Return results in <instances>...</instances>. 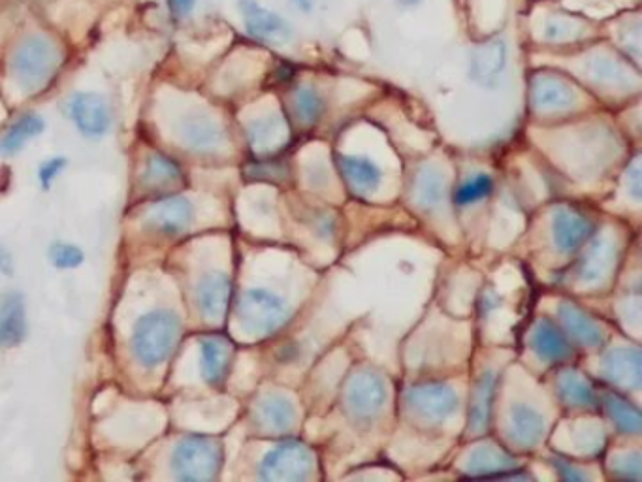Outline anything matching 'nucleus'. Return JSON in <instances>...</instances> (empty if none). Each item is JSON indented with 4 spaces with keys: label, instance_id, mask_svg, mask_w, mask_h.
Wrapping results in <instances>:
<instances>
[{
    "label": "nucleus",
    "instance_id": "f257e3e1",
    "mask_svg": "<svg viewBox=\"0 0 642 482\" xmlns=\"http://www.w3.org/2000/svg\"><path fill=\"white\" fill-rule=\"evenodd\" d=\"M181 338V322L176 313L157 309L140 317L130 338V349L134 358L145 370L162 366L174 351Z\"/></svg>",
    "mask_w": 642,
    "mask_h": 482
},
{
    "label": "nucleus",
    "instance_id": "f03ea898",
    "mask_svg": "<svg viewBox=\"0 0 642 482\" xmlns=\"http://www.w3.org/2000/svg\"><path fill=\"white\" fill-rule=\"evenodd\" d=\"M63 61L59 46L46 34H29L12 57V76L25 93L42 91L55 78Z\"/></svg>",
    "mask_w": 642,
    "mask_h": 482
},
{
    "label": "nucleus",
    "instance_id": "7ed1b4c3",
    "mask_svg": "<svg viewBox=\"0 0 642 482\" xmlns=\"http://www.w3.org/2000/svg\"><path fill=\"white\" fill-rule=\"evenodd\" d=\"M223 464V447L206 435L181 439L172 454V469L179 481H211Z\"/></svg>",
    "mask_w": 642,
    "mask_h": 482
},
{
    "label": "nucleus",
    "instance_id": "20e7f679",
    "mask_svg": "<svg viewBox=\"0 0 642 482\" xmlns=\"http://www.w3.org/2000/svg\"><path fill=\"white\" fill-rule=\"evenodd\" d=\"M238 315L249 334L268 336L287 319V306L268 290H247L238 304Z\"/></svg>",
    "mask_w": 642,
    "mask_h": 482
},
{
    "label": "nucleus",
    "instance_id": "39448f33",
    "mask_svg": "<svg viewBox=\"0 0 642 482\" xmlns=\"http://www.w3.org/2000/svg\"><path fill=\"white\" fill-rule=\"evenodd\" d=\"M245 31L264 44L285 46L292 40V27L285 17L260 6L257 0H240Z\"/></svg>",
    "mask_w": 642,
    "mask_h": 482
},
{
    "label": "nucleus",
    "instance_id": "423d86ee",
    "mask_svg": "<svg viewBox=\"0 0 642 482\" xmlns=\"http://www.w3.org/2000/svg\"><path fill=\"white\" fill-rule=\"evenodd\" d=\"M194 219V206L185 196H164L145 211L144 226L162 236H176L187 230Z\"/></svg>",
    "mask_w": 642,
    "mask_h": 482
},
{
    "label": "nucleus",
    "instance_id": "0eeeda50",
    "mask_svg": "<svg viewBox=\"0 0 642 482\" xmlns=\"http://www.w3.org/2000/svg\"><path fill=\"white\" fill-rule=\"evenodd\" d=\"M311 466L313 458L309 450L298 443H285L264 458L260 475L270 481H296L307 477Z\"/></svg>",
    "mask_w": 642,
    "mask_h": 482
},
{
    "label": "nucleus",
    "instance_id": "6e6552de",
    "mask_svg": "<svg viewBox=\"0 0 642 482\" xmlns=\"http://www.w3.org/2000/svg\"><path fill=\"white\" fill-rule=\"evenodd\" d=\"M68 113L81 134L100 138L112 127V112L97 93H76L68 102Z\"/></svg>",
    "mask_w": 642,
    "mask_h": 482
},
{
    "label": "nucleus",
    "instance_id": "1a4fd4ad",
    "mask_svg": "<svg viewBox=\"0 0 642 482\" xmlns=\"http://www.w3.org/2000/svg\"><path fill=\"white\" fill-rule=\"evenodd\" d=\"M507 63V46L503 40H488L471 55V76L482 85L499 80Z\"/></svg>",
    "mask_w": 642,
    "mask_h": 482
},
{
    "label": "nucleus",
    "instance_id": "9d476101",
    "mask_svg": "<svg viewBox=\"0 0 642 482\" xmlns=\"http://www.w3.org/2000/svg\"><path fill=\"white\" fill-rule=\"evenodd\" d=\"M181 138L194 151L206 153V151H213V149L221 147V144L225 142V132L219 127V123L209 119L208 115L194 113V115L183 119Z\"/></svg>",
    "mask_w": 642,
    "mask_h": 482
},
{
    "label": "nucleus",
    "instance_id": "9b49d317",
    "mask_svg": "<svg viewBox=\"0 0 642 482\" xmlns=\"http://www.w3.org/2000/svg\"><path fill=\"white\" fill-rule=\"evenodd\" d=\"M202 353V375L209 385H221L230 370L232 343L223 336H208L200 343Z\"/></svg>",
    "mask_w": 642,
    "mask_h": 482
},
{
    "label": "nucleus",
    "instance_id": "f8f14e48",
    "mask_svg": "<svg viewBox=\"0 0 642 482\" xmlns=\"http://www.w3.org/2000/svg\"><path fill=\"white\" fill-rule=\"evenodd\" d=\"M232 298V281L225 274H209L198 285V306L206 319H221Z\"/></svg>",
    "mask_w": 642,
    "mask_h": 482
},
{
    "label": "nucleus",
    "instance_id": "ddd939ff",
    "mask_svg": "<svg viewBox=\"0 0 642 482\" xmlns=\"http://www.w3.org/2000/svg\"><path fill=\"white\" fill-rule=\"evenodd\" d=\"M456 402V394L443 385L418 386L409 394L411 407L426 418L449 417Z\"/></svg>",
    "mask_w": 642,
    "mask_h": 482
},
{
    "label": "nucleus",
    "instance_id": "4468645a",
    "mask_svg": "<svg viewBox=\"0 0 642 482\" xmlns=\"http://www.w3.org/2000/svg\"><path fill=\"white\" fill-rule=\"evenodd\" d=\"M385 402V386L373 375H360L349 390V405L358 417H370Z\"/></svg>",
    "mask_w": 642,
    "mask_h": 482
},
{
    "label": "nucleus",
    "instance_id": "2eb2a0df",
    "mask_svg": "<svg viewBox=\"0 0 642 482\" xmlns=\"http://www.w3.org/2000/svg\"><path fill=\"white\" fill-rule=\"evenodd\" d=\"M27 332L25 306L19 294H8L0 304V347H14Z\"/></svg>",
    "mask_w": 642,
    "mask_h": 482
},
{
    "label": "nucleus",
    "instance_id": "dca6fc26",
    "mask_svg": "<svg viewBox=\"0 0 642 482\" xmlns=\"http://www.w3.org/2000/svg\"><path fill=\"white\" fill-rule=\"evenodd\" d=\"M575 91L554 76H539L533 81V104L541 110H563L575 102Z\"/></svg>",
    "mask_w": 642,
    "mask_h": 482
},
{
    "label": "nucleus",
    "instance_id": "f3484780",
    "mask_svg": "<svg viewBox=\"0 0 642 482\" xmlns=\"http://www.w3.org/2000/svg\"><path fill=\"white\" fill-rule=\"evenodd\" d=\"M46 129V123L40 115L27 113L12 125L2 138H0V155L12 157L19 153L33 138L40 136Z\"/></svg>",
    "mask_w": 642,
    "mask_h": 482
},
{
    "label": "nucleus",
    "instance_id": "a211bd4d",
    "mask_svg": "<svg viewBox=\"0 0 642 482\" xmlns=\"http://www.w3.org/2000/svg\"><path fill=\"white\" fill-rule=\"evenodd\" d=\"M181 177L183 174L176 161H172L170 157H164L161 153H153L145 164L142 183L149 191H166L179 185Z\"/></svg>",
    "mask_w": 642,
    "mask_h": 482
},
{
    "label": "nucleus",
    "instance_id": "6ab92c4d",
    "mask_svg": "<svg viewBox=\"0 0 642 482\" xmlns=\"http://www.w3.org/2000/svg\"><path fill=\"white\" fill-rule=\"evenodd\" d=\"M339 168L354 191H360V193H370L381 181L379 168L362 157H341Z\"/></svg>",
    "mask_w": 642,
    "mask_h": 482
},
{
    "label": "nucleus",
    "instance_id": "aec40b11",
    "mask_svg": "<svg viewBox=\"0 0 642 482\" xmlns=\"http://www.w3.org/2000/svg\"><path fill=\"white\" fill-rule=\"evenodd\" d=\"M556 240L563 251L577 249L582 241L592 234V225L586 217L578 215L575 211H562L556 217Z\"/></svg>",
    "mask_w": 642,
    "mask_h": 482
},
{
    "label": "nucleus",
    "instance_id": "412c9836",
    "mask_svg": "<svg viewBox=\"0 0 642 482\" xmlns=\"http://www.w3.org/2000/svg\"><path fill=\"white\" fill-rule=\"evenodd\" d=\"M545 434V422L535 411L528 407H516L513 411L514 441L522 447H531L539 443Z\"/></svg>",
    "mask_w": 642,
    "mask_h": 482
},
{
    "label": "nucleus",
    "instance_id": "4be33fe9",
    "mask_svg": "<svg viewBox=\"0 0 642 482\" xmlns=\"http://www.w3.org/2000/svg\"><path fill=\"white\" fill-rule=\"evenodd\" d=\"M533 341H535V349L539 351V354L550 362H558L569 354L567 341L552 322L541 321L539 328L535 330Z\"/></svg>",
    "mask_w": 642,
    "mask_h": 482
},
{
    "label": "nucleus",
    "instance_id": "5701e85b",
    "mask_svg": "<svg viewBox=\"0 0 642 482\" xmlns=\"http://www.w3.org/2000/svg\"><path fill=\"white\" fill-rule=\"evenodd\" d=\"M322 108L324 102L322 97L309 85H304L296 91L294 95V112L298 115L300 123H304L305 127H311L319 121L322 115Z\"/></svg>",
    "mask_w": 642,
    "mask_h": 482
},
{
    "label": "nucleus",
    "instance_id": "b1692460",
    "mask_svg": "<svg viewBox=\"0 0 642 482\" xmlns=\"http://www.w3.org/2000/svg\"><path fill=\"white\" fill-rule=\"evenodd\" d=\"M292 415H294V411H292L290 403L281 400V398H268L260 405V418L272 430H287L292 424L290 422Z\"/></svg>",
    "mask_w": 642,
    "mask_h": 482
},
{
    "label": "nucleus",
    "instance_id": "393cba45",
    "mask_svg": "<svg viewBox=\"0 0 642 482\" xmlns=\"http://www.w3.org/2000/svg\"><path fill=\"white\" fill-rule=\"evenodd\" d=\"M563 315H565V322L573 328V332L577 334L578 338L582 339L584 343H599V330L595 328L590 319H586L584 315H580L575 307L563 306Z\"/></svg>",
    "mask_w": 642,
    "mask_h": 482
},
{
    "label": "nucleus",
    "instance_id": "a878e982",
    "mask_svg": "<svg viewBox=\"0 0 642 482\" xmlns=\"http://www.w3.org/2000/svg\"><path fill=\"white\" fill-rule=\"evenodd\" d=\"M49 258L51 262L61 268V270H72V268H78L81 262H83V251L78 249L76 245H70V243H53L51 249H49Z\"/></svg>",
    "mask_w": 642,
    "mask_h": 482
},
{
    "label": "nucleus",
    "instance_id": "bb28decb",
    "mask_svg": "<svg viewBox=\"0 0 642 482\" xmlns=\"http://www.w3.org/2000/svg\"><path fill=\"white\" fill-rule=\"evenodd\" d=\"M494 183H492V177L488 176H477L473 179H469L466 185H462L456 193V202L458 204H473L477 200H482L484 196H488L490 191H492Z\"/></svg>",
    "mask_w": 642,
    "mask_h": 482
},
{
    "label": "nucleus",
    "instance_id": "cd10ccee",
    "mask_svg": "<svg viewBox=\"0 0 642 482\" xmlns=\"http://www.w3.org/2000/svg\"><path fill=\"white\" fill-rule=\"evenodd\" d=\"M582 31L580 23L569 17H554L546 23L545 36L548 40H565L569 36H575Z\"/></svg>",
    "mask_w": 642,
    "mask_h": 482
},
{
    "label": "nucleus",
    "instance_id": "c85d7f7f",
    "mask_svg": "<svg viewBox=\"0 0 642 482\" xmlns=\"http://www.w3.org/2000/svg\"><path fill=\"white\" fill-rule=\"evenodd\" d=\"M563 390H565L562 392L565 402L575 403V405H590L594 402V390L580 379H567L563 383Z\"/></svg>",
    "mask_w": 642,
    "mask_h": 482
},
{
    "label": "nucleus",
    "instance_id": "c756f323",
    "mask_svg": "<svg viewBox=\"0 0 642 482\" xmlns=\"http://www.w3.org/2000/svg\"><path fill=\"white\" fill-rule=\"evenodd\" d=\"M66 161L65 159H51V161L44 162L42 168H40V181L42 185L48 189L49 185L53 183V179L59 176L63 170H65Z\"/></svg>",
    "mask_w": 642,
    "mask_h": 482
},
{
    "label": "nucleus",
    "instance_id": "7c9ffc66",
    "mask_svg": "<svg viewBox=\"0 0 642 482\" xmlns=\"http://www.w3.org/2000/svg\"><path fill=\"white\" fill-rule=\"evenodd\" d=\"M196 6V0H170L172 12L179 17L189 16Z\"/></svg>",
    "mask_w": 642,
    "mask_h": 482
},
{
    "label": "nucleus",
    "instance_id": "2f4dec72",
    "mask_svg": "<svg viewBox=\"0 0 642 482\" xmlns=\"http://www.w3.org/2000/svg\"><path fill=\"white\" fill-rule=\"evenodd\" d=\"M292 2H296V6H298L300 10L311 12V10H313V2H315V0H292Z\"/></svg>",
    "mask_w": 642,
    "mask_h": 482
},
{
    "label": "nucleus",
    "instance_id": "473e14b6",
    "mask_svg": "<svg viewBox=\"0 0 642 482\" xmlns=\"http://www.w3.org/2000/svg\"><path fill=\"white\" fill-rule=\"evenodd\" d=\"M420 2H422V0H398V4H400L402 8H415Z\"/></svg>",
    "mask_w": 642,
    "mask_h": 482
}]
</instances>
